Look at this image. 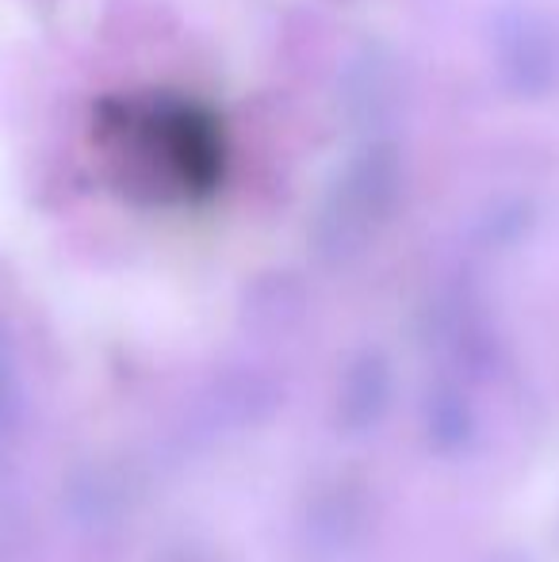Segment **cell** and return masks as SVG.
Here are the masks:
<instances>
[{
  "label": "cell",
  "mask_w": 559,
  "mask_h": 562,
  "mask_svg": "<svg viewBox=\"0 0 559 562\" xmlns=\"http://www.w3.org/2000/svg\"><path fill=\"white\" fill-rule=\"evenodd\" d=\"M112 154L131 172H142L149 184L161 180L177 192H192L219 177L223 142L200 108L157 100L123 108V119L112 123Z\"/></svg>",
  "instance_id": "cell-1"
},
{
  "label": "cell",
  "mask_w": 559,
  "mask_h": 562,
  "mask_svg": "<svg viewBox=\"0 0 559 562\" xmlns=\"http://www.w3.org/2000/svg\"><path fill=\"white\" fill-rule=\"evenodd\" d=\"M487 50L494 81L517 104L559 89V23L537 0H502L487 23Z\"/></svg>",
  "instance_id": "cell-2"
},
{
  "label": "cell",
  "mask_w": 559,
  "mask_h": 562,
  "mask_svg": "<svg viewBox=\"0 0 559 562\" xmlns=\"http://www.w3.org/2000/svg\"><path fill=\"white\" fill-rule=\"evenodd\" d=\"M403 149L388 134H372L345 161L337 184L329 188L326 203H322V229H329L342 241V237H353L357 229L383 218L403 192Z\"/></svg>",
  "instance_id": "cell-3"
},
{
  "label": "cell",
  "mask_w": 559,
  "mask_h": 562,
  "mask_svg": "<svg viewBox=\"0 0 559 562\" xmlns=\"http://www.w3.org/2000/svg\"><path fill=\"white\" fill-rule=\"evenodd\" d=\"M406 100V69L399 54L383 43H365L349 58L342 77V108L368 138L383 134V126L403 112Z\"/></svg>",
  "instance_id": "cell-4"
}]
</instances>
